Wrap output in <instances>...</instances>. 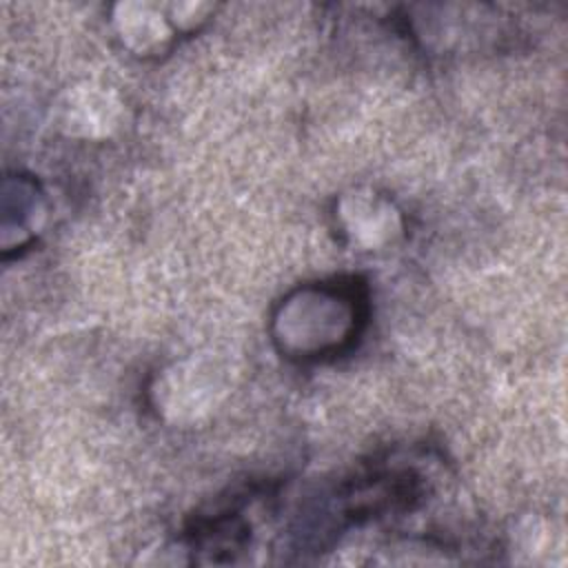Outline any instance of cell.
Segmentation results:
<instances>
[{
    "instance_id": "cell-1",
    "label": "cell",
    "mask_w": 568,
    "mask_h": 568,
    "mask_svg": "<svg viewBox=\"0 0 568 568\" xmlns=\"http://www.w3.org/2000/svg\"><path fill=\"white\" fill-rule=\"evenodd\" d=\"M359 324L357 295L342 284H311L284 297L273 315V339L297 359L331 355L351 342Z\"/></svg>"
},
{
    "instance_id": "cell-2",
    "label": "cell",
    "mask_w": 568,
    "mask_h": 568,
    "mask_svg": "<svg viewBox=\"0 0 568 568\" xmlns=\"http://www.w3.org/2000/svg\"><path fill=\"white\" fill-rule=\"evenodd\" d=\"M151 393L166 419L184 422L209 413L222 393V384L211 364L186 359L164 368Z\"/></svg>"
},
{
    "instance_id": "cell-3",
    "label": "cell",
    "mask_w": 568,
    "mask_h": 568,
    "mask_svg": "<svg viewBox=\"0 0 568 568\" xmlns=\"http://www.w3.org/2000/svg\"><path fill=\"white\" fill-rule=\"evenodd\" d=\"M53 118L58 129L71 138L104 140L120 129L124 104L109 87L82 82L62 91Z\"/></svg>"
},
{
    "instance_id": "cell-4",
    "label": "cell",
    "mask_w": 568,
    "mask_h": 568,
    "mask_svg": "<svg viewBox=\"0 0 568 568\" xmlns=\"http://www.w3.org/2000/svg\"><path fill=\"white\" fill-rule=\"evenodd\" d=\"M335 222L342 235L362 251H377L402 235V215L390 200L371 191L355 189L335 202Z\"/></svg>"
},
{
    "instance_id": "cell-5",
    "label": "cell",
    "mask_w": 568,
    "mask_h": 568,
    "mask_svg": "<svg viewBox=\"0 0 568 568\" xmlns=\"http://www.w3.org/2000/svg\"><path fill=\"white\" fill-rule=\"evenodd\" d=\"M111 24L124 49L140 58H153L164 53L175 36V29L166 18L164 4L118 2L113 7Z\"/></svg>"
},
{
    "instance_id": "cell-6",
    "label": "cell",
    "mask_w": 568,
    "mask_h": 568,
    "mask_svg": "<svg viewBox=\"0 0 568 568\" xmlns=\"http://www.w3.org/2000/svg\"><path fill=\"white\" fill-rule=\"evenodd\" d=\"M164 11L173 29L180 33V31L197 29L206 20V16L213 11V7L206 2H173V4H164Z\"/></svg>"
}]
</instances>
